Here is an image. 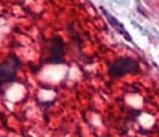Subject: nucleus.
<instances>
[{
  "mask_svg": "<svg viewBox=\"0 0 159 137\" xmlns=\"http://www.w3.org/2000/svg\"><path fill=\"white\" fill-rule=\"evenodd\" d=\"M20 65L21 62L16 54H9L0 62V96L4 95L9 85L16 82Z\"/></svg>",
  "mask_w": 159,
  "mask_h": 137,
  "instance_id": "1",
  "label": "nucleus"
},
{
  "mask_svg": "<svg viewBox=\"0 0 159 137\" xmlns=\"http://www.w3.org/2000/svg\"><path fill=\"white\" fill-rule=\"evenodd\" d=\"M48 56L43 61V63H53V65H61L65 62V50L66 45L60 36H53L52 40L48 42Z\"/></svg>",
  "mask_w": 159,
  "mask_h": 137,
  "instance_id": "2",
  "label": "nucleus"
},
{
  "mask_svg": "<svg viewBox=\"0 0 159 137\" xmlns=\"http://www.w3.org/2000/svg\"><path fill=\"white\" fill-rule=\"evenodd\" d=\"M138 71H139V63L135 60L129 57L118 58V60H116L111 63L110 68H109V73H110L113 78H121L127 74H135Z\"/></svg>",
  "mask_w": 159,
  "mask_h": 137,
  "instance_id": "3",
  "label": "nucleus"
},
{
  "mask_svg": "<svg viewBox=\"0 0 159 137\" xmlns=\"http://www.w3.org/2000/svg\"><path fill=\"white\" fill-rule=\"evenodd\" d=\"M101 11H102V13H103V15H105V17L107 19L109 24H110V25H111L114 29H116V31H117L119 34H122V36L125 37L127 41H131V37H130V34H129V32H127L126 29H125V27L122 25V23H119V21L117 20L116 17H114V16H111V15L109 13V12L106 11L105 8H101Z\"/></svg>",
  "mask_w": 159,
  "mask_h": 137,
  "instance_id": "4",
  "label": "nucleus"
}]
</instances>
